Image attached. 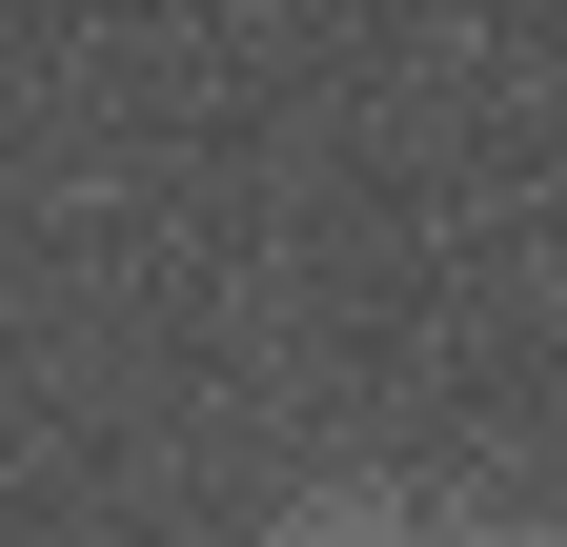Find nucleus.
<instances>
[{"label":"nucleus","mask_w":567,"mask_h":547,"mask_svg":"<svg viewBox=\"0 0 567 547\" xmlns=\"http://www.w3.org/2000/svg\"><path fill=\"white\" fill-rule=\"evenodd\" d=\"M264 547H446V527H405V507H284Z\"/></svg>","instance_id":"obj_1"},{"label":"nucleus","mask_w":567,"mask_h":547,"mask_svg":"<svg viewBox=\"0 0 567 547\" xmlns=\"http://www.w3.org/2000/svg\"><path fill=\"white\" fill-rule=\"evenodd\" d=\"M446 547H567V527H446Z\"/></svg>","instance_id":"obj_2"}]
</instances>
